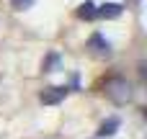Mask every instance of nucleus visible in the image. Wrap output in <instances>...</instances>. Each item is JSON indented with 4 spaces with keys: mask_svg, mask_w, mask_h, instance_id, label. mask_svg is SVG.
<instances>
[{
    "mask_svg": "<svg viewBox=\"0 0 147 139\" xmlns=\"http://www.w3.org/2000/svg\"><path fill=\"white\" fill-rule=\"evenodd\" d=\"M88 49L96 54V57H111V41L101 34V31H96V34H90V39H88Z\"/></svg>",
    "mask_w": 147,
    "mask_h": 139,
    "instance_id": "nucleus-2",
    "label": "nucleus"
},
{
    "mask_svg": "<svg viewBox=\"0 0 147 139\" xmlns=\"http://www.w3.org/2000/svg\"><path fill=\"white\" fill-rule=\"evenodd\" d=\"M132 3H134V5H140V0H132Z\"/></svg>",
    "mask_w": 147,
    "mask_h": 139,
    "instance_id": "nucleus-9",
    "label": "nucleus"
},
{
    "mask_svg": "<svg viewBox=\"0 0 147 139\" xmlns=\"http://www.w3.org/2000/svg\"><path fill=\"white\" fill-rule=\"evenodd\" d=\"M103 93H106V98L111 101V103H116V106H124V103H129L132 98H134V88H132V83L127 80V77H109L106 83H103Z\"/></svg>",
    "mask_w": 147,
    "mask_h": 139,
    "instance_id": "nucleus-1",
    "label": "nucleus"
},
{
    "mask_svg": "<svg viewBox=\"0 0 147 139\" xmlns=\"http://www.w3.org/2000/svg\"><path fill=\"white\" fill-rule=\"evenodd\" d=\"M65 95H67V88L65 85H52V88H44L39 98H41L44 106H57V103L65 101Z\"/></svg>",
    "mask_w": 147,
    "mask_h": 139,
    "instance_id": "nucleus-3",
    "label": "nucleus"
},
{
    "mask_svg": "<svg viewBox=\"0 0 147 139\" xmlns=\"http://www.w3.org/2000/svg\"><path fill=\"white\" fill-rule=\"evenodd\" d=\"M59 64H62L59 52H49V54L44 57V62H41V70H44V72H57V70H59Z\"/></svg>",
    "mask_w": 147,
    "mask_h": 139,
    "instance_id": "nucleus-6",
    "label": "nucleus"
},
{
    "mask_svg": "<svg viewBox=\"0 0 147 139\" xmlns=\"http://www.w3.org/2000/svg\"><path fill=\"white\" fill-rule=\"evenodd\" d=\"M121 13H124V5H119V3H103L101 8H96V15L98 18H106V21H114Z\"/></svg>",
    "mask_w": 147,
    "mask_h": 139,
    "instance_id": "nucleus-5",
    "label": "nucleus"
},
{
    "mask_svg": "<svg viewBox=\"0 0 147 139\" xmlns=\"http://www.w3.org/2000/svg\"><path fill=\"white\" fill-rule=\"evenodd\" d=\"M75 15H78L80 21H93V18H96V3H93V0H85V3L75 10Z\"/></svg>",
    "mask_w": 147,
    "mask_h": 139,
    "instance_id": "nucleus-7",
    "label": "nucleus"
},
{
    "mask_svg": "<svg viewBox=\"0 0 147 139\" xmlns=\"http://www.w3.org/2000/svg\"><path fill=\"white\" fill-rule=\"evenodd\" d=\"M34 5H36V0H10V8L13 10H28Z\"/></svg>",
    "mask_w": 147,
    "mask_h": 139,
    "instance_id": "nucleus-8",
    "label": "nucleus"
},
{
    "mask_svg": "<svg viewBox=\"0 0 147 139\" xmlns=\"http://www.w3.org/2000/svg\"><path fill=\"white\" fill-rule=\"evenodd\" d=\"M119 126H121V121H119V116H109L106 121H101V126H98V132H96V137H98V139H111V137H116V132H119Z\"/></svg>",
    "mask_w": 147,
    "mask_h": 139,
    "instance_id": "nucleus-4",
    "label": "nucleus"
}]
</instances>
